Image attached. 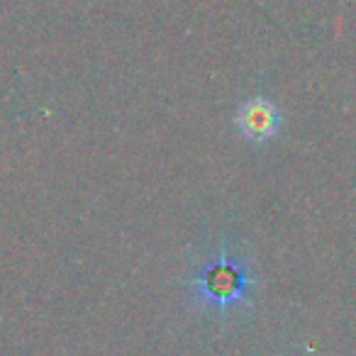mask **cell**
<instances>
[{
    "mask_svg": "<svg viewBox=\"0 0 356 356\" xmlns=\"http://www.w3.org/2000/svg\"><path fill=\"white\" fill-rule=\"evenodd\" d=\"M276 124V110H273V105L264 103V100H252L239 113V127L252 139H266L268 134H273Z\"/></svg>",
    "mask_w": 356,
    "mask_h": 356,
    "instance_id": "6da1fadb",
    "label": "cell"
}]
</instances>
